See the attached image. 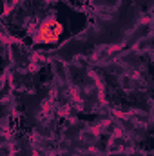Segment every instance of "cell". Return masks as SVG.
<instances>
[{
    "label": "cell",
    "instance_id": "cell-1",
    "mask_svg": "<svg viewBox=\"0 0 154 156\" xmlns=\"http://www.w3.org/2000/svg\"><path fill=\"white\" fill-rule=\"evenodd\" d=\"M60 35H62V26L56 20H47L40 27V38H42V42H45V44L56 42V40L60 38Z\"/></svg>",
    "mask_w": 154,
    "mask_h": 156
}]
</instances>
